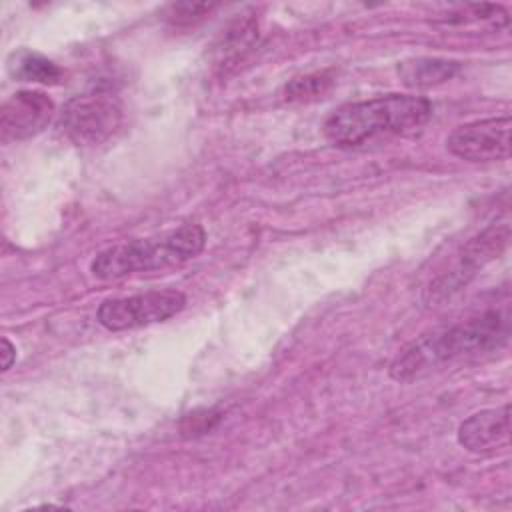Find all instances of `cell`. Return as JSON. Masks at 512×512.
Wrapping results in <instances>:
<instances>
[{
    "mask_svg": "<svg viewBox=\"0 0 512 512\" xmlns=\"http://www.w3.org/2000/svg\"><path fill=\"white\" fill-rule=\"evenodd\" d=\"M510 336L508 306L486 310L480 316L438 330L396 356L390 364V376L408 382L424 376L440 364L498 350Z\"/></svg>",
    "mask_w": 512,
    "mask_h": 512,
    "instance_id": "obj_1",
    "label": "cell"
},
{
    "mask_svg": "<svg viewBox=\"0 0 512 512\" xmlns=\"http://www.w3.org/2000/svg\"><path fill=\"white\" fill-rule=\"evenodd\" d=\"M432 116V104L424 96L386 94L370 100L348 102L328 114L322 132L340 148H356L366 142L410 134Z\"/></svg>",
    "mask_w": 512,
    "mask_h": 512,
    "instance_id": "obj_2",
    "label": "cell"
},
{
    "mask_svg": "<svg viewBox=\"0 0 512 512\" xmlns=\"http://www.w3.org/2000/svg\"><path fill=\"white\" fill-rule=\"evenodd\" d=\"M206 244L200 224H182L150 238H136L96 254L90 270L100 280H118L136 272L164 270L196 258Z\"/></svg>",
    "mask_w": 512,
    "mask_h": 512,
    "instance_id": "obj_3",
    "label": "cell"
},
{
    "mask_svg": "<svg viewBox=\"0 0 512 512\" xmlns=\"http://www.w3.org/2000/svg\"><path fill=\"white\" fill-rule=\"evenodd\" d=\"M510 242V224H490L478 234H474L456 254L454 264L450 270L442 272L434 278L426 290L428 302H440L462 290L486 264L496 260Z\"/></svg>",
    "mask_w": 512,
    "mask_h": 512,
    "instance_id": "obj_4",
    "label": "cell"
},
{
    "mask_svg": "<svg viewBox=\"0 0 512 512\" xmlns=\"http://www.w3.org/2000/svg\"><path fill=\"white\" fill-rule=\"evenodd\" d=\"M122 124V106L104 92L82 94L66 102L58 116L62 134L76 146H100Z\"/></svg>",
    "mask_w": 512,
    "mask_h": 512,
    "instance_id": "obj_5",
    "label": "cell"
},
{
    "mask_svg": "<svg viewBox=\"0 0 512 512\" xmlns=\"http://www.w3.org/2000/svg\"><path fill=\"white\" fill-rule=\"evenodd\" d=\"M186 306V296L180 290H148L142 294L108 298L98 306V322L112 332L132 330L164 322Z\"/></svg>",
    "mask_w": 512,
    "mask_h": 512,
    "instance_id": "obj_6",
    "label": "cell"
},
{
    "mask_svg": "<svg viewBox=\"0 0 512 512\" xmlns=\"http://www.w3.org/2000/svg\"><path fill=\"white\" fill-rule=\"evenodd\" d=\"M512 120L508 114L462 124L446 138V148L466 162H498L510 156Z\"/></svg>",
    "mask_w": 512,
    "mask_h": 512,
    "instance_id": "obj_7",
    "label": "cell"
},
{
    "mask_svg": "<svg viewBox=\"0 0 512 512\" xmlns=\"http://www.w3.org/2000/svg\"><path fill=\"white\" fill-rule=\"evenodd\" d=\"M52 98L40 90H20L0 108V138L4 144L40 134L54 118Z\"/></svg>",
    "mask_w": 512,
    "mask_h": 512,
    "instance_id": "obj_8",
    "label": "cell"
},
{
    "mask_svg": "<svg viewBox=\"0 0 512 512\" xmlns=\"http://www.w3.org/2000/svg\"><path fill=\"white\" fill-rule=\"evenodd\" d=\"M458 442L472 454H490L510 442V406L474 412L458 426Z\"/></svg>",
    "mask_w": 512,
    "mask_h": 512,
    "instance_id": "obj_9",
    "label": "cell"
},
{
    "mask_svg": "<svg viewBox=\"0 0 512 512\" xmlns=\"http://www.w3.org/2000/svg\"><path fill=\"white\" fill-rule=\"evenodd\" d=\"M460 72V62L448 58L418 56L398 64V76L408 88H432L452 80Z\"/></svg>",
    "mask_w": 512,
    "mask_h": 512,
    "instance_id": "obj_10",
    "label": "cell"
},
{
    "mask_svg": "<svg viewBox=\"0 0 512 512\" xmlns=\"http://www.w3.org/2000/svg\"><path fill=\"white\" fill-rule=\"evenodd\" d=\"M6 70L14 80L38 82V84H58L64 76L62 68L34 50H14L6 60Z\"/></svg>",
    "mask_w": 512,
    "mask_h": 512,
    "instance_id": "obj_11",
    "label": "cell"
},
{
    "mask_svg": "<svg viewBox=\"0 0 512 512\" xmlns=\"http://www.w3.org/2000/svg\"><path fill=\"white\" fill-rule=\"evenodd\" d=\"M334 84V76L330 72H314L304 74L294 80H290L284 88V98L290 102H308L322 98Z\"/></svg>",
    "mask_w": 512,
    "mask_h": 512,
    "instance_id": "obj_12",
    "label": "cell"
},
{
    "mask_svg": "<svg viewBox=\"0 0 512 512\" xmlns=\"http://www.w3.org/2000/svg\"><path fill=\"white\" fill-rule=\"evenodd\" d=\"M214 8H216L214 4H174V6H170V14L168 16H170V20L174 24H182V22L190 24V22H194L198 18H204Z\"/></svg>",
    "mask_w": 512,
    "mask_h": 512,
    "instance_id": "obj_13",
    "label": "cell"
},
{
    "mask_svg": "<svg viewBox=\"0 0 512 512\" xmlns=\"http://www.w3.org/2000/svg\"><path fill=\"white\" fill-rule=\"evenodd\" d=\"M16 360V346L8 340L2 338V370H8Z\"/></svg>",
    "mask_w": 512,
    "mask_h": 512,
    "instance_id": "obj_14",
    "label": "cell"
}]
</instances>
